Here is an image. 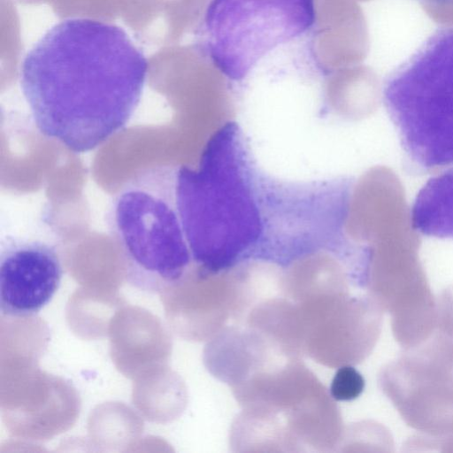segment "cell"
Returning a JSON list of instances; mask_svg holds the SVG:
<instances>
[{
  "label": "cell",
  "instance_id": "obj_2",
  "mask_svg": "<svg viewBox=\"0 0 453 453\" xmlns=\"http://www.w3.org/2000/svg\"><path fill=\"white\" fill-rule=\"evenodd\" d=\"M109 226L134 288L159 293L185 276L192 258L175 203L173 165L147 169L122 187Z\"/></svg>",
  "mask_w": 453,
  "mask_h": 453
},
{
  "label": "cell",
  "instance_id": "obj_4",
  "mask_svg": "<svg viewBox=\"0 0 453 453\" xmlns=\"http://www.w3.org/2000/svg\"><path fill=\"white\" fill-rule=\"evenodd\" d=\"M315 0H210L195 49L225 77L240 81L280 47L311 35Z\"/></svg>",
  "mask_w": 453,
  "mask_h": 453
},
{
  "label": "cell",
  "instance_id": "obj_5",
  "mask_svg": "<svg viewBox=\"0 0 453 453\" xmlns=\"http://www.w3.org/2000/svg\"><path fill=\"white\" fill-rule=\"evenodd\" d=\"M63 276L56 248L39 240L8 238L0 255V308L8 317H29L53 298Z\"/></svg>",
  "mask_w": 453,
  "mask_h": 453
},
{
  "label": "cell",
  "instance_id": "obj_8",
  "mask_svg": "<svg viewBox=\"0 0 453 453\" xmlns=\"http://www.w3.org/2000/svg\"><path fill=\"white\" fill-rule=\"evenodd\" d=\"M420 1L431 3V4H447V3L453 2V0H420Z\"/></svg>",
  "mask_w": 453,
  "mask_h": 453
},
{
  "label": "cell",
  "instance_id": "obj_3",
  "mask_svg": "<svg viewBox=\"0 0 453 453\" xmlns=\"http://www.w3.org/2000/svg\"><path fill=\"white\" fill-rule=\"evenodd\" d=\"M382 94L409 159L425 170L453 165V26L395 67Z\"/></svg>",
  "mask_w": 453,
  "mask_h": 453
},
{
  "label": "cell",
  "instance_id": "obj_1",
  "mask_svg": "<svg viewBox=\"0 0 453 453\" xmlns=\"http://www.w3.org/2000/svg\"><path fill=\"white\" fill-rule=\"evenodd\" d=\"M147 73L146 57L122 27L70 18L54 25L26 54L19 81L39 131L84 153L126 126Z\"/></svg>",
  "mask_w": 453,
  "mask_h": 453
},
{
  "label": "cell",
  "instance_id": "obj_6",
  "mask_svg": "<svg viewBox=\"0 0 453 453\" xmlns=\"http://www.w3.org/2000/svg\"><path fill=\"white\" fill-rule=\"evenodd\" d=\"M417 232L453 238V166L432 177L418 191L411 212Z\"/></svg>",
  "mask_w": 453,
  "mask_h": 453
},
{
  "label": "cell",
  "instance_id": "obj_7",
  "mask_svg": "<svg viewBox=\"0 0 453 453\" xmlns=\"http://www.w3.org/2000/svg\"><path fill=\"white\" fill-rule=\"evenodd\" d=\"M365 379L351 365L340 367L332 380L330 395L337 401H351L357 398L365 388Z\"/></svg>",
  "mask_w": 453,
  "mask_h": 453
}]
</instances>
